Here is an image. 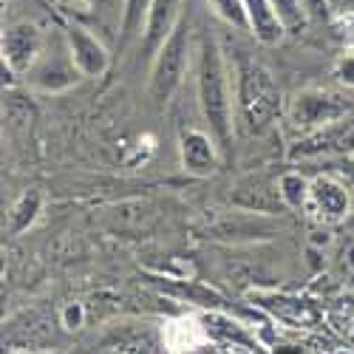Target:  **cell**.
<instances>
[{
  "label": "cell",
  "instance_id": "obj_18",
  "mask_svg": "<svg viewBox=\"0 0 354 354\" xmlns=\"http://www.w3.org/2000/svg\"><path fill=\"white\" fill-rule=\"evenodd\" d=\"M272 6H275L286 32H301V28L306 26V20H309L301 0H272Z\"/></svg>",
  "mask_w": 354,
  "mask_h": 354
},
{
  "label": "cell",
  "instance_id": "obj_14",
  "mask_svg": "<svg viewBox=\"0 0 354 354\" xmlns=\"http://www.w3.org/2000/svg\"><path fill=\"white\" fill-rule=\"evenodd\" d=\"M43 210V193L40 190H26L9 213V235H20L37 221Z\"/></svg>",
  "mask_w": 354,
  "mask_h": 354
},
{
  "label": "cell",
  "instance_id": "obj_17",
  "mask_svg": "<svg viewBox=\"0 0 354 354\" xmlns=\"http://www.w3.org/2000/svg\"><path fill=\"white\" fill-rule=\"evenodd\" d=\"M147 6H151V0H125V12H122V43L133 40L142 32V28H145Z\"/></svg>",
  "mask_w": 354,
  "mask_h": 354
},
{
  "label": "cell",
  "instance_id": "obj_8",
  "mask_svg": "<svg viewBox=\"0 0 354 354\" xmlns=\"http://www.w3.org/2000/svg\"><path fill=\"white\" fill-rule=\"evenodd\" d=\"M354 151V122L346 116L332 125L317 128L315 136H309L306 142H298V147H292V159L301 156H315V153H351Z\"/></svg>",
  "mask_w": 354,
  "mask_h": 354
},
{
  "label": "cell",
  "instance_id": "obj_4",
  "mask_svg": "<svg viewBox=\"0 0 354 354\" xmlns=\"http://www.w3.org/2000/svg\"><path fill=\"white\" fill-rule=\"evenodd\" d=\"M346 116V105L329 94V91H304L295 97L289 108V120L295 128L304 131H317L323 125H332Z\"/></svg>",
  "mask_w": 354,
  "mask_h": 354
},
{
  "label": "cell",
  "instance_id": "obj_15",
  "mask_svg": "<svg viewBox=\"0 0 354 354\" xmlns=\"http://www.w3.org/2000/svg\"><path fill=\"white\" fill-rule=\"evenodd\" d=\"M204 340L201 326H196L193 320H176L165 329V343L170 346V351H185V348H196Z\"/></svg>",
  "mask_w": 354,
  "mask_h": 354
},
{
  "label": "cell",
  "instance_id": "obj_2",
  "mask_svg": "<svg viewBox=\"0 0 354 354\" xmlns=\"http://www.w3.org/2000/svg\"><path fill=\"white\" fill-rule=\"evenodd\" d=\"M281 108V91L261 63L241 57L235 66V111L250 131L267 128Z\"/></svg>",
  "mask_w": 354,
  "mask_h": 354
},
{
  "label": "cell",
  "instance_id": "obj_11",
  "mask_svg": "<svg viewBox=\"0 0 354 354\" xmlns=\"http://www.w3.org/2000/svg\"><path fill=\"white\" fill-rule=\"evenodd\" d=\"M232 201L239 204L241 210H252V213H275L278 207H286L283 196H281V185L267 182L263 176H247V179L235 187Z\"/></svg>",
  "mask_w": 354,
  "mask_h": 354
},
{
  "label": "cell",
  "instance_id": "obj_5",
  "mask_svg": "<svg viewBox=\"0 0 354 354\" xmlns=\"http://www.w3.org/2000/svg\"><path fill=\"white\" fill-rule=\"evenodd\" d=\"M43 54V32L35 23H17L3 35V66L20 77L40 63Z\"/></svg>",
  "mask_w": 354,
  "mask_h": 354
},
{
  "label": "cell",
  "instance_id": "obj_16",
  "mask_svg": "<svg viewBox=\"0 0 354 354\" xmlns=\"http://www.w3.org/2000/svg\"><path fill=\"white\" fill-rule=\"evenodd\" d=\"M281 196H283V204L292 210H298V207H306V201H309V185L301 173H283L281 179Z\"/></svg>",
  "mask_w": 354,
  "mask_h": 354
},
{
  "label": "cell",
  "instance_id": "obj_19",
  "mask_svg": "<svg viewBox=\"0 0 354 354\" xmlns=\"http://www.w3.org/2000/svg\"><path fill=\"white\" fill-rule=\"evenodd\" d=\"M213 9L235 28H250V17L244 9V0H210Z\"/></svg>",
  "mask_w": 354,
  "mask_h": 354
},
{
  "label": "cell",
  "instance_id": "obj_21",
  "mask_svg": "<svg viewBox=\"0 0 354 354\" xmlns=\"http://www.w3.org/2000/svg\"><path fill=\"white\" fill-rule=\"evenodd\" d=\"M335 74H337V80H340L343 85L354 88V54H346V57H343V60L337 63V68H335Z\"/></svg>",
  "mask_w": 354,
  "mask_h": 354
},
{
  "label": "cell",
  "instance_id": "obj_3",
  "mask_svg": "<svg viewBox=\"0 0 354 354\" xmlns=\"http://www.w3.org/2000/svg\"><path fill=\"white\" fill-rule=\"evenodd\" d=\"M187 63H190V12L179 17V23L173 26V32L153 57V74H151L153 102H167L173 97V91L185 80Z\"/></svg>",
  "mask_w": 354,
  "mask_h": 354
},
{
  "label": "cell",
  "instance_id": "obj_7",
  "mask_svg": "<svg viewBox=\"0 0 354 354\" xmlns=\"http://www.w3.org/2000/svg\"><path fill=\"white\" fill-rule=\"evenodd\" d=\"M66 40H68L71 63L80 68L82 77H100V74H105V68L111 63V54H108V48L94 35H88L85 28H80V26H68Z\"/></svg>",
  "mask_w": 354,
  "mask_h": 354
},
{
  "label": "cell",
  "instance_id": "obj_20",
  "mask_svg": "<svg viewBox=\"0 0 354 354\" xmlns=\"http://www.w3.org/2000/svg\"><path fill=\"white\" fill-rule=\"evenodd\" d=\"M82 323H85V306H82V304H68V306L63 309V326L74 332V329L82 326Z\"/></svg>",
  "mask_w": 354,
  "mask_h": 354
},
{
  "label": "cell",
  "instance_id": "obj_9",
  "mask_svg": "<svg viewBox=\"0 0 354 354\" xmlns=\"http://www.w3.org/2000/svg\"><path fill=\"white\" fill-rule=\"evenodd\" d=\"M185 0H151L147 6V17H145V28H142V46L147 57H156V51L162 48V43L167 40V35L173 32V26L179 23Z\"/></svg>",
  "mask_w": 354,
  "mask_h": 354
},
{
  "label": "cell",
  "instance_id": "obj_12",
  "mask_svg": "<svg viewBox=\"0 0 354 354\" xmlns=\"http://www.w3.org/2000/svg\"><path fill=\"white\" fill-rule=\"evenodd\" d=\"M244 9L250 17V32L267 46H275L283 40V23L272 6V0H244Z\"/></svg>",
  "mask_w": 354,
  "mask_h": 354
},
{
  "label": "cell",
  "instance_id": "obj_6",
  "mask_svg": "<svg viewBox=\"0 0 354 354\" xmlns=\"http://www.w3.org/2000/svg\"><path fill=\"white\" fill-rule=\"evenodd\" d=\"M306 207L320 221H340L351 210V196H348L346 185H340L337 179H332V176H317V179L309 185Z\"/></svg>",
  "mask_w": 354,
  "mask_h": 354
},
{
  "label": "cell",
  "instance_id": "obj_22",
  "mask_svg": "<svg viewBox=\"0 0 354 354\" xmlns=\"http://www.w3.org/2000/svg\"><path fill=\"white\" fill-rule=\"evenodd\" d=\"M309 17H326V0H301Z\"/></svg>",
  "mask_w": 354,
  "mask_h": 354
},
{
  "label": "cell",
  "instance_id": "obj_13",
  "mask_svg": "<svg viewBox=\"0 0 354 354\" xmlns=\"http://www.w3.org/2000/svg\"><path fill=\"white\" fill-rule=\"evenodd\" d=\"M216 239H258V235L270 232V221L263 218V213H232V218H224L218 227H213Z\"/></svg>",
  "mask_w": 354,
  "mask_h": 354
},
{
  "label": "cell",
  "instance_id": "obj_1",
  "mask_svg": "<svg viewBox=\"0 0 354 354\" xmlns=\"http://www.w3.org/2000/svg\"><path fill=\"white\" fill-rule=\"evenodd\" d=\"M196 88L210 133L221 147H227L232 139V100H230V82H227L221 48L210 35L201 37L198 63H196Z\"/></svg>",
  "mask_w": 354,
  "mask_h": 354
},
{
  "label": "cell",
  "instance_id": "obj_10",
  "mask_svg": "<svg viewBox=\"0 0 354 354\" xmlns=\"http://www.w3.org/2000/svg\"><path fill=\"white\" fill-rule=\"evenodd\" d=\"M216 136L204 133V131H185L179 139V153H182V167L193 176H210L218 165V153H216Z\"/></svg>",
  "mask_w": 354,
  "mask_h": 354
}]
</instances>
